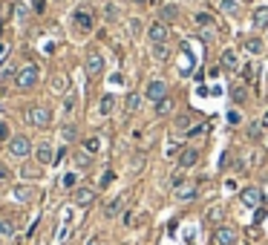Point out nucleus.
I'll return each instance as SVG.
<instances>
[{"label":"nucleus","instance_id":"nucleus-12","mask_svg":"<svg viewBox=\"0 0 268 245\" xmlns=\"http://www.w3.org/2000/svg\"><path fill=\"white\" fill-rule=\"evenodd\" d=\"M35 156H38V164H52L55 162V150H52L49 142H41L35 147Z\"/></svg>","mask_w":268,"mask_h":245},{"label":"nucleus","instance_id":"nucleus-15","mask_svg":"<svg viewBox=\"0 0 268 245\" xmlns=\"http://www.w3.org/2000/svg\"><path fill=\"white\" fill-rule=\"evenodd\" d=\"M219 66H222V69H236V66H239V58H236L234 49H225V52H222V58H219Z\"/></svg>","mask_w":268,"mask_h":245},{"label":"nucleus","instance_id":"nucleus-42","mask_svg":"<svg viewBox=\"0 0 268 245\" xmlns=\"http://www.w3.org/2000/svg\"><path fill=\"white\" fill-rule=\"evenodd\" d=\"M6 179H12V170L6 164H0V182H6Z\"/></svg>","mask_w":268,"mask_h":245},{"label":"nucleus","instance_id":"nucleus-36","mask_svg":"<svg viewBox=\"0 0 268 245\" xmlns=\"http://www.w3.org/2000/svg\"><path fill=\"white\" fill-rule=\"evenodd\" d=\"M257 69H260L257 64H248L242 69V78H245V81H254V78H257Z\"/></svg>","mask_w":268,"mask_h":245},{"label":"nucleus","instance_id":"nucleus-39","mask_svg":"<svg viewBox=\"0 0 268 245\" xmlns=\"http://www.w3.org/2000/svg\"><path fill=\"white\" fill-rule=\"evenodd\" d=\"M113 179H116V173H113V170H104V173H101V188L113 185Z\"/></svg>","mask_w":268,"mask_h":245},{"label":"nucleus","instance_id":"nucleus-18","mask_svg":"<svg viewBox=\"0 0 268 245\" xmlns=\"http://www.w3.org/2000/svg\"><path fill=\"white\" fill-rule=\"evenodd\" d=\"M268 23V6H257L254 9V29H266Z\"/></svg>","mask_w":268,"mask_h":245},{"label":"nucleus","instance_id":"nucleus-13","mask_svg":"<svg viewBox=\"0 0 268 245\" xmlns=\"http://www.w3.org/2000/svg\"><path fill=\"white\" fill-rule=\"evenodd\" d=\"M196 162H199V150H196V147H184L182 153H179V167H182V170L193 167Z\"/></svg>","mask_w":268,"mask_h":245},{"label":"nucleus","instance_id":"nucleus-3","mask_svg":"<svg viewBox=\"0 0 268 245\" xmlns=\"http://www.w3.org/2000/svg\"><path fill=\"white\" fill-rule=\"evenodd\" d=\"M9 153H12L15 159H26V156L32 153V142H29L26 136H12V139H9Z\"/></svg>","mask_w":268,"mask_h":245},{"label":"nucleus","instance_id":"nucleus-49","mask_svg":"<svg viewBox=\"0 0 268 245\" xmlns=\"http://www.w3.org/2000/svg\"><path fill=\"white\" fill-rule=\"evenodd\" d=\"M0 139H9V127H6L3 121H0Z\"/></svg>","mask_w":268,"mask_h":245},{"label":"nucleus","instance_id":"nucleus-38","mask_svg":"<svg viewBox=\"0 0 268 245\" xmlns=\"http://www.w3.org/2000/svg\"><path fill=\"white\" fill-rule=\"evenodd\" d=\"M104 17H107V20H116V17H118V9L113 6V3H107V6H104Z\"/></svg>","mask_w":268,"mask_h":245},{"label":"nucleus","instance_id":"nucleus-52","mask_svg":"<svg viewBox=\"0 0 268 245\" xmlns=\"http://www.w3.org/2000/svg\"><path fill=\"white\" fill-rule=\"evenodd\" d=\"M0 32H3V20H0Z\"/></svg>","mask_w":268,"mask_h":245},{"label":"nucleus","instance_id":"nucleus-33","mask_svg":"<svg viewBox=\"0 0 268 245\" xmlns=\"http://www.w3.org/2000/svg\"><path fill=\"white\" fill-rule=\"evenodd\" d=\"M75 136H78V130H75V124H67V127L61 130V139H64V142H75Z\"/></svg>","mask_w":268,"mask_h":245},{"label":"nucleus","instance_id":"nucleus-6","mask_svg":"<svg viewBox=\"0 0 268 245\" xmlns=\"http://www.w3.org/2000/svg\"><path fill=\"white\" fill-rule=\"evenodd\" d=\"M84 72L89 78H98L101 72H104V58H101V52H89L84 61Z\"/></svg>","mask_w":268,"mask_h":245},{"label":"nucleus","instance_id":"nucleus-16","mask_svg":"<svg viewBox=\"0 0 268 245\" xmlns=\"http://www.w3.org/2000/svg\"><path fill=\"white\" fill-rule=\"evenodd\" d=\"M173 107H176V101H173L170 96H165L162 101H156L153 113H156V115H170V113H173Z\"/></svg>","mask_w":268,"mask_h":245},{"label":"nucleus","instance_id":"nucleus-8","mask_svg":"<svg viewBox=\"0 0 268 245\" xmlns=\"http://www.w3.org/2000/svg\"><path fill=\"white\" fill-rule=\"evenodd\" d=\"M72 202H75L78 208H89V205L95 202V191H92V188H75V191H72Z\"/></svg>","mask_w":268,"mask_h":245},{"label":"nucleus","instance_id":"nucleus-45","mask_svg":"<svg viewBox=\"0 0 268 245\" xmlns=\"http://www.w3.org/2000/svg\"><path fill=\"white\" fill-rule=\"evenodd\" d=\"M144 167V156H133V170H141Z\"/></svg>","mask_w":268,"mask_h":245},{"label":"nucleus","instance_id":"nucleus-29","mask_svg":"<svg viewBox=\"0 0 268 245\" xmlns=\"http://www.w3.org/2000/svg\"><path fill=\"white\" fill-rule=\"evenodd\" d=\"M127 35H130V38H138V35H141V20H138V17H130V23H127Z\"/></svg>","mask_w":268,"mask_h":245},{"label":"nucleus","instance_id":"nucleus-43","mask_svg":"<svg viewBox=\"0 0 268 245\" xmlns=\"http://www.w3.org/2000/svg\"><path fill=\"white\" fill-rule=\"evenodd\" d=\"M239 121H242V115L236 113V110H231V113H228V124H239Z\"/></svg>","mask_w":268,"mask_h":245},{"label":"nucleus","instance_id":"nucleus-26","mask_svg":"<svg viewBox=\"0 0 268 245\" xmlns=\"http://www.w3.org/2000/svg\"><path fill=\"white\" fill-rule=\"evenodd\" d=\"M222 216H225V208H222V205H211L208 213H205V219H208V222H219Z\"/></svg>","mask_w":268,"mask_h":245},{"label":"nucleus","instance_id":"nucleus-44","mask_svg":"<svg viewBox=\"0 0 268 245\" xmlns=\"http://www.w3.org/2000/svg\"><path fill=\"white\" fill-rule=\"evenodd\" d=\"M6 58H9V44H3V41H0V64H3Z\"/></svg>","mask_w":268,"mask_h":245},{"label":"nucleus","instance_id":"nucleus-4","mask_svg":"<svg viewBox=\"0 0 268 245\" xmlns=\"http://www.w3.org/2000/svg\"><path fill=\"white\" fill-rule=\"evenodd\" d=\"M236 240H239V234L231 225H219L214 231V245H236Z\"/></svg>","mask_w":268,"mask_h":245},{"label":"nucleus","instance_id":"nucleus-10","mask_svg":"<svg viewBox=\"0 0 268 245\" xmlns=\"http://www.w3.org/2000/svg\"><path fill=\"white\" fill-rule=\"evenodd\" d=\"M168 23H162V20H156L150 29H147V38H150V44H168Z\"/></svg>","mask_w":268,"mask_h":245},{"label":"nucleus","instance_id":"nucleus-50","mask_svg":"<svg viewBox=\"0 0 268 245\" xmlns=\"http://www.w3.org/2000/svg\"><path fill=\"white\" fill-rule=\"evenodd\" d=\"M87 245H101V240H98V237H95V240H89V243H87Z\"/></svg>","mask_w":268,"mask_h":245},{"label":"nucleus","instance_id":"nucleus-22","mask_svg":"<svg viewBox=\"0 0 268 245\" xmlns=\"http://www.w3.org/2000/svg\"><path fill=\"white\" fill-rule=\"evenodd\" d=\"M231 98H234V104H242V101L248 98V87H245V84H234V87H231Z\"/></svg>","mask_w":268,"mask_h":245},{"label":"nucleus","instance_id":"nucleus-11","mask_svg":"<svg viewBox=\"0 0 268 245\" xmlns=\"http://www.w3.org/2000/svg\"><path fill=\"white\" fill-rule=\"evenodd\" d=\"M72 20H75V29H78V32H89V29H92V23H95L89 9H81V12H75V17H72Z\"/></svg>","mask_w":268,"mask_h":245},{"label":"nucleus","instance_id":"nucleus-34","mask_svg":"<svg viewBox=\"0 0 268 245\" xmlns=\"http://www.w3.org/2000/svg\"><path fill=\"white\" fill-rule=\"evenodd\" d=\"M84 150H87V153H98V150H101V139H95V136H92V139H87Z\"/></svg>","mask_w":268,"mask_h":245},{"label":"nucleus","instance_id":"nucleus-19","mask_svg":"<svg viewBox=\"0 0 268 245\" xmlns=\"http://www.w3.org/2000/svg\"><path fill=\"white\" fill-rule=\"evenodd\" d=\"M159 15H162V23H173V20L179 17V9H176L173 3H165V6L159 9Z\"/></svg>","mask_w":268,"mask_h":245},{"label":"nucleus","instance_id":"nucleus-14","mask_svg":"<svg viewBox=\"0 0 268 245\" xmlns=\"http://www.w3.org/2000/svg\"><path fill=\"white\" fill-rule=\"evenodd\" d=\"M242 49H245L248 55H263V52H266V41H263V38H245V41H242Z\"/></svg>","mask_w":268,"mask_h":245},{"label":"nucleus","instance_id":"nucleus-53","mask_svg":"<svg viewBox=\"0 0 268 245\" xmlns=\"http://www.w3.org/2000/svg\"><path fill=\"white\" fill-rule=\"evenodd\" d=\"M133 3H144V0H133Z\"/></svg>","mask_w":268,"mask_h":245},{"label":"nucleus","instance_id":"nucleus-21","mask_svg":"<svg viewBox=\"0 0 268 245\" xmlns=\"http://www.w3.org/2000/svg\"><path fill=\"white\" fill-rule=\"evenodd\" d=\"M32 188H26V185H20V188H15L12 191V199H17V202H32Z\"/></svg>","mask_w":268,"mask_h":245},{"label":"nucleus","instance_id":"nucleus-37","mask_svg":"<svg viewBox=\"0 0 268 245\" xmlns=\"http://www.w3.org/2000/svg\"><path fill=\"white\" fill-rule=\"evenodd\" d=\"M196 23H199V26H211V29H214V17L208 15V12H199V15H196Z\"/></svg>","mask_w":268,"mask_h":245},{"label":"nucleus","instance_id":"nucleus-20","mask_svg":"<svg viewBox=\"0 0 268 245\" xmlns=\"http://www.w3.org/2000/svg\"><path fill=\"white\" fill-rule=\"evenodd\" d=\"M219 12L236 17V15H239V0H219Z\"/></svg>","mask_w":268,"mask_h":245},{"label":"nucleus","instance_id":"nucleus-40","mask_svg":"<svg viewBox=\"0 0 268 245\" xmlns=\"http://www.w3.org/2000/svg\"><path fill=\"white\" fill-rule=\"evenodd\" d=\"M202 133H208V124H196V127H190L187 136H202Z\"/></svg>","mask_w":268,"mask_h":245},{"label":"nucleus","instance_id":"nucleus-17","mask_svg":"<svg viewBox=\"0 0 268 245\" xmlns=\"http://www.w3.org/2000/svg\"><path fill=\"white\" fill-rule=\"evenodd\" d=\"M124 202H127V196H116L107 208H104V213H107V219H113V216H118L121 213V208H124Z\"/></svg>","mask_w":268,"mask_h":245},{"label":"nucleus","instance_id":"nucleus-5","mask_svg":"<svg viewBox=\"0 0 268 245\" xmlns=\"http://www.w3.org/2000/svg\"><path fill=\"white\" fill-rule=\"evenodd\" d=\"M239 202L245 208H263V191L260 188H242L239 191Z\"/></svg>","mask_w":268,"mask_h":245},{"label":"nucleus","instance_id":"nucleus-41","mask_svg":"<svg viewBox=\"0 0 268 245\" xmlns=\"http://www.w3.org/2000/svg\"><path fill=\"white\" fill-rule=\"evenodd\" d=\"M75 173H67V176H64V182H61V185H64V188H75Z\"/></svg>","mask_w":268,"mask_h":245},{"label":"nucleus","instance_id":"nucleus-27","mask_svg":"<svg viewBox=\"0 0 268 245\" xmlns=\"http://www.w3.org/2000/svg\"><path fill=\"white\" fill-rule=\"evenodd\" d=\"M17 225L12 222V219H0V237H15Z\"/></svg>","mask_w":268,"mask_h":245},{"label":"nucleus","instance_id":"nucleus-51","mask_svg":"<svg viewBox=\"0 0 268 245\" xmlns=\"http://www.w3.org/2000/svg\"><path fill=\"white\" fill-rule=\"evenodd\" d=\"M263 124H266V127H268V110H266V115H263Z\"/></svg>","mask_w":268,"mask_h":245},{"label":"nucleus","instance_id":"nucleus-28","mask_svg":"<svg viewBox=\"0 0 268 245\" xmlns=\"http://www.w3.org/2000/svg\"><path fill=\"white\" fill-rule=\"evenodd\" d=\"M124 107H127V113H135V110L141 107V96L130 93V96H127V101H124Z\"/></svg>","mask_w":268,"mask_h":245},{"label":"nucleus","instance_id":"nucleus-30","mask_svg":"<svg viewBox=\"0 0 268 245\" xmlns=\"http://www.w3.org/2000/svg\"><path fill=\"white\" fill-rule=\"evenodd\" d=\"M113 107H116V101H113V96H104V98H101L98 110H101L104 115H110V113H113Z\"/></svg>","mask_w":268,"mask_h":245},{"label":"nucleus","instance_id":"nucleus-2","mask_svg":"<svg viewBox=\"0 0 268 245\" xmlns=\"http://www.w3.org/2000/svg\"><path fill=\"white\" fill-rule=\"evenodd\" d=\"M38 78H41V66L26 64V66H20V69L15 72V87L17 90H32L35 84H38Z\"/></svg>","mask_w":268,"mask_h":245},{"label":"nucleus","instance_id":"nucleus-32","mask_svg":"<svg viewBox=\"0 0 268 245\" xmlns=\"http://www.w3.org/2000/svg\"><path fill=\"white\" fill-rule=\"evenodd\" d=\"M190 121H193L190 115H179V118H176V130H179V133H187V130H190Z\"/></svg>","mask_w":268,"mask_h":245},{"label":"nucleus","instance_id":"nucleus-46","mask_svg":"<svg viewBox=\"0 0 268 245\" xmlns=\"http://www.w3.org/2000/svg\"><path fill=\"white\" fill-rule=\"evenodd\" d=\"M64 159H67V147H61V150H58V153H55V162H58V164L64 162Z\"/></svg>","mask_w":268,"mask_h":245},{"label":"nucleus","instance_id":"nucleus-47","mask_svg":"<svg viewBox=\"0 0 268 245\" xmlns=\"http://www.w3.org/2000/svg\"><path fill=\"white\" fill-rule=\"evenodd\" d=\"M228 162H231V153H222L219 156V167H228Z\"/></svg>","mask_w":268,"mask_h":245},{"label":"nucleus","instance_id":"nucleus-23","mask_svg":"<svg viewBox=\"0 0 268 245\" xmlns=\"http://www.w3.org/2000/svg\"><path fill=\"white\" fill-rule=\"evenodd\" d=\"M150 52H153L156 61H168V55H170L168 44H150Z\"/></svg>","mask_w":268,"mask_h":245},{"label":"nucleus","instance_id":"nucleus-35","mask_svg":"<svg viewBox=\"0 0 268 245\" xmlns=\"http://www.w3.org/2000/svg\"><path fill=\"white\" fill-rule=\"evenodd\" d=\"M263 127H266L263 121H260V124H251V127H248V136H251L254 142H260V139H263Z\"/></svg>","mask_w":268,"mask_h":245},{"label":"nucleus","instance_id":"nucleus-48","mask_svg":"<svg viewBox=\"0 0 268 245\" xmlns=\"http://www.w3.org/2000/svg\"><path fill=\"white\" fill-rule=\"evenodd\" d=\"M72 107H75V96H67V104H64V110H67V113H69Z\"/></svg>","mask_w":268,"mask_h":245},{"label":"nucleus","instance_id":"nucleus-31","mask_svg":"<svg viewBox=\"0 0 268 245\" xmlns=\"http://www.w3.org/2000/svg\"><path fill=\"white\" fill-rule=\"evenodd\" d=\"M75 164H78V167H84V170H87V167L92 164V153H87V150H84V153H78V156H75Z\"/></svg>","mask_w":268,"mask_h":245},{"label":"nucleus","instance_id":"nucleus-25","mask_svg":"<svg viewBox=\"0 0 268 245\" xmlns=\"http://www.w3.org/2000/svg\"><path fill=\"white\" fill-rule=\"evenodd\" d=\"M67 90H69L67 75H55V78H52V93H67Z\"/></svg>","mask_w":268,"mask_h":245},{"label":"nucleus","instance_id":"nucleus-9","mask_svg":"<svg viewBox=\"0 0 268 245\" xmlns=\"http://www.w3.org/2000/svg\"><path fill=\"white\" fill-rule=\"evenodd\" d=\"M165 96H168V84H165V81H150V84H147V90H144V98L153 101V104L162 101Z\"/></svg>","mask_w":268,"mask_h":245},{"label":"nucleus","instance_id":"nucleus-24","mask_svg":"<svg viewBox=\"0 0 268 245\" xmlns=\"http://www.w3.org/2000/svg\"><path fill=\"white\" fill-rule=\"evenodd\" d=\"M20 176H23V179H41V164H23V167H20Z\"/></svg>","mask_w":268,"mask_h":245},{"label":"nucleus","instance_id":"nucleus-7","mask_svg":"<svg viewBox=\"0 0 268 245\" xmlns=\"http://www.w3.org/2000/svg\"><path fill=\"white\" fill-rule=\"evenodd\" d=\"M173 194H176V199H182V202H190V199L199 196V185H196V182H182L179 188H173Z\"/></svg>","mask_w":268,"mask_h":245},{"label":"nucleus","instance_id":"nucleus-54","mask_svg":"<svg viewBox=\"0 0 268 245\" xmlns=\"http://www.w3.org/2000/svg\"><path fill=\"white\" fill-rule=\"evenodd\" d=\"M58 3H61V0H58Z\"/></svg>","mask_w":268,"mask_h":245},{"label":"nucleus","instance_id":"nucleus-1","mask_svg":"<svg viewBox=\"0 0 268 245\" xmlns=\"http://www.w3.org/2000/svg\"><path fill=\"white\" fill-rule=\"evenodd\" d=\"M23 121L32 124V127H49L52 124V110L49 107H44V104H32V107H26Z\"/></svg>","mask_w":268,"mask_h":245}]
</instances>
